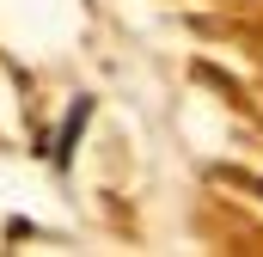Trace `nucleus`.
<instances>
[{"instance_id":"f257e3e1","label":"nucleus","mask_w":263,"mask_h":257,"mask_svg":"<svg viewBox=\"0 0 263 257\" xmlns=\"http://www.w3.org/2000/svg\"><path fill=\"white\" fill-rule=\"evenodd\" d=\"M86 117H92V98H73V111H67V117H62V128H55V147H49L55 172H67V159H73V141H80Z\"/></svg>"}]
</instances>
